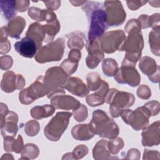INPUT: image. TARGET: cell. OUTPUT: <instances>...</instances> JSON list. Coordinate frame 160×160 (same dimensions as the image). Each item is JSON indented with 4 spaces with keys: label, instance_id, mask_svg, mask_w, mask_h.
Listing matches in <instances>:
<instances>
[{
    "label": "cell",
    "instance_id": "cell-1",
    "mask_svg": "<svg viewBox=\"0 0 160 160\" xmlns=\"http://www.w3.org/2000/svg\"><path fill=\"white\" fill-rule=\"evenodd\" d=\"M89 22L87 41L97 40L108 29L106 13L102 3L97 1H87L82 6Z\"/></svg>",
    "mask_w": 160,
    "mask_h": 160
},
{
    "label": "cell",
    "instance_id": "cell-2",
    "mask_svg": "<svg viewBox=\"0 0 160 160\" xmlns=\"http://www.w3.org/2000/svg\"><path fill=\"white\" fill-rule=\"evenodd\" d=\"M128 33L118 51H125V55L141 56L144 47V40L139 23L137 19L129 20L124 27Z\"/></svg>",
    "mask_w": 160,
    "mask_h": 160
},
{
    "label": "cell",
    "instance_id": "cell-3",
    "mask_svg": "<svg viewBox=\"0 0 160 160\" xmlns=\"http://www.w3.org/2000/svg\"><path fill=\"white\" fill-rule=\"evenodd\" d=\"M89 124L93 132L100 138L111 139L117 137L119 133L118 124L101 109L93 111Z\"/></svg>",
    "mask_w": 160,
    "mask_h": 160
},
{
    "label": "cell",
    "instance_id": "cell-4",
    "mask_svg": "<svg viewBox=\"0 0 160 160\" xmlns=\"http://www.w3.org/2000/svg\"><path fill=\"white\" fill-rule=\"evenodd\" d=\"M135 102L134 96L130 92L109 89L105 98V102L109 104V112L112 118L120 116L124 109L132 106Z\"/></svg>",
    "mask_w": 160,
    "mask_h": 160
},
{
    "label": "cell",
    "instance_id": "cell-5",
    "mask_svg": "<svg viewBox=\"0 0 160 160\" xmlns=\"http://www.w3.org/2000/svg\"><path fill=\"white\" fill-rule=\"evenodd\" d=\"M68 79V75L60 66L48 68L43 76V84L47 91V97L50 98L54 93L64 90Z\"/></svg>",
    "mask_w": 160,
    "mask_h": 160
},
{
    "label": "cell",
    "instance_id": "cell-6",
    "mask_svg": "<svg viewBox=\"0 0 160 160\" xmlns=\"http://www.w3.org/2000/svg\"><path fill=\"white\" fill-rule=\"evenodd\" d=\"M72 115L69 112H57L44 128V134L46 138L51 141H59L68 128Z\"/></svg>",
    "mask_w": 160,
    "mask_h": 160
},
{
    "label": "cell",
    "instance_id": "cell-7",
    "mask_svg": "<svg viewBox=\"0 0 160 160\" xmlns=\"http://www.w3.org/2000/svg\"><path fill=\"white\" fill-rule=\"evenodd\" d=\"M65 41L62 38H58L54 41L41 47L35 56V60L39 63L58 61L63 56Z\"/></svg>",
    "mask_w": 160,
    "mask_h": 160
},
{
    "label": "cell",
    "instance_id": "cell-8",
    "mask_svg": "<svg viewBox=\"0 0 160 160\" xmlns=\"http://www.w3.org/2000/svg\"><path fill=\"white\" fill-rule=\"evenodd\" d=\"M120 116L123 121L135 131L145 128L148 125L149 119L151 116L149 111L144 106L138 107L135 110L124 109Z\"/></svg>",
    "mask_w": 160,
    "mask_h": 160
},
{
    "label": "cell",
    "instance_id": "cell-9",
    "mask_svg": "<svg viewBox=\"0 0 160 160\" xmlns=\"http://www.w3.org/2000/svg\"><path fill=\"white\" fill-rule=\"evenodd\" d=\"M18 116L16 112L9 111L8 108L3 102L0 103V125L2 136L15 137L18 130Z\"/></svg>",
    "mask_w": 160,
    "mask_h": 160
},
{
    "label": "cell",
    "instance_id": "cell-10",
    "mask_svg": "<svg viewBox=\"0 0 160 160\" xmlns=\"http://www.w3.org/2000/svg\"><path fill=\"white\" fill-rule=\"evenodd\" d=\"M126 37L124 32L118 29L105 32L97 41L104 52L111 54L119 50Z\"/></svg>",
    "mask_w": 160,
    "mask_h": 160
},
{
    "label": "cell",
    "instance_id": "cell-11",
    "mask_svg": "<svg viewBox=\"0 0 160 160\" xmlns=\"http://www.w3.org/2000/svg\"><path fill=\"white\" fill-rule=\"evenodd\" d=\"M43 84V76H39L28 88L22 89L19 93V101L25 105L32 103L37 99L47 96Z\"/></svg>",
    "mask_w": 160,
    "mask_h": 160
},
{
    "label": "cell",
    "instance_id": "cell-12",
    "mask_svg": "<svg viewBox=\"0 0 160 160\" xmlns=\"http://www.w3.org/2000/svg\"><path fill=\"white\" fill-rule=\"evenodd\" d=\"M104 8L109 26H118L124 22L126 13L121 1H106L104 2Z\"/></svg>",
    "mask_w": 160,
    "mask_h": 160
},
{
    "label": "cell",
    "instance_id": "cell-13",
    "mask_svg": "<svg viewBox=\"0 0 160 160\" xmlns=\"http://www.w3.org/2000/svg\"><path fill=\"white\" fill-rule=\"evenodd\" d=\"M114 80L119 84H128L131 87L138 86L141 82V76L136 66L121 64L114 76Z\"/></svg>",
    "mask_w": 160,
    "mask_h": 160
},
{
    "label": "cell",
    "instance_id": "cell-14",
    "mask_svg": "<svg viewBox=\"0 0 160 160\" xmlns=\"http://www.w3.org/2000/svg\"><path fill=\"white\" fill-rule=\"evenodd\" d=\"M26 84L25 79L20 74H16L12 71L5 72L1 81V88L2 91L10 93L16 89L21 90Z\"/></svg>",
    "mask_w": 160,
    "mask_h": 160
},
{
    "label": "cell",
    "instance_id": "cell-15",
    "mask_svg": "<svg viewBox=\"0 0 160 160\" xmlns=\"http://www.w3.org/2000/svg\"><path fill=\"white\" fill-rule=\"evenodd\" d=\"M65 93L64 90H62L52 94L49 98L51 104L58 109L73 110L78 108L80 102L71 96L65 95Z\"/></svg>",
    "mask_w": 160,
    "mask_h": 160
},
{
    "label": "cell",
    "instance_id": "cell-16",
    "mask_svg": "<svg viewBox=\"0 0 160 160\" xmlns=\"http://www.w3.org/2000/svg\"><path fill=\"white\" fill-rule=\"evenodd\" d=\"M86 48L88 52V56L86 59V66L89 69H94L100 62L104 60V52L97 40L90 42L87 41Z\"/></svg>",
    "mask_w": 160,
    "mask_h": 160
},
{
    "label": "cell",
    "instance_id": "cell-17",
    "mask_svg": "<svg viewBox=\"0 0 160 160\" xmlns=\"http://www.w3.org/2000/svg\"><path fill=\"white\" fill-rule=\"evenodd\" d=\"M159 125L160 121L158 120L143 129L141 133V143L143 146L152 147L159 144Z\"/></svg>",
    "mask_w": 160,
    "mask_h": 160
},
{
    "label": "cell",
    "instance_id": "cell-18",
    "mask_svg": "<svg viewBox=\"0 0 160 160\" xmlns=\"http://www.w3.org/2000/svg\"><path fill=\"white\" fill-rule=\"evenodd\" d=\"M14 49L21 56L28 58L35 56L39 50L36 42L26 36L14 44Z\"/></svg>",
    "mask_w": 160,
    "mask_h": 160
},
{
    "label": "cell",
    "instance_id": "cell-19",
    "mask_svg": "<svg viewBox=\"0 0 160 160\" xmlns=\"http://www.w3.org/2000/svg\"><path fill=\"white\" fill-rule=\"evenodd\" d=\"M64 89H66L71 94L81 98L87 96L89 92L88 86L81 79L78 77L68 78Z\"/></svg>",
    "mask_w": 160,
    "mask_h": 160
},
{
    "label": "cell",
    "instance_id": "cell-20",
    "mask_svg": "<svg viewBox=\"0 0 160 160\" xmlns=\"http://www.w3.org/2000/svg\"><path fill=\"white\" fill-rule=\"evenodd\" d=\"M81 58V53L80 50L71 49L68 54V58L61 63L60 67L68 76L71 75L76 71Z\"/></svg>",
    "mask_w": 160,
    "mask_h": 160
},
{
    "label": "cell",
    "instance_id": "cell-21",
    "mask_svg": "<svg viewBox=\"0 0 160 160\" xmlns=\"http://www.w3.org/2000/svg\"><path fill=\"white\" fill-rule=\"evenodd\" d=\"M29 16L39 22L46 21L47 23L54 22L58 20L56 14L52 11L42 9L36 7H31L28 9Z\"/></svg>",
    "mask_w": 160,
    "mask_h": 160
},
{
    "label": "cell",
    "instance_id": "cell-22",
    "mask_svg": "<svg viewBox=\"0 0 160 160\" xmlns=\"http://www.w3.org/2000/svg\"><path fill=\"white\" fill-rule=\"evenodd\" d=\"M108 90V83L102 80L99 89L94 93L88 94L86 96V102L91 107L98 106L103 104L105 102V98Z\"/></svg>",
    "mask_w": 160,
    "mask_h": 160
},
{
    "label": "cell",
    "instance_id": "cell-23",
    "mask_svg": "<svg viewBox=\"0 0 160 160\" xmlns=\"http://www.w3.org/2000/svg\"><path fill=\"white\" fill-rule=\"evenodd\" d=\"M26 36L34 40L39 49L42 46V42H44L46 39V33L43 28V24L39 22H33L30 24L26 33Z\"/></svg>",
    "mask_w": 160,
    "mask_h": 160
},
{
    "label": "cell",
    "instance_id": "cell-24",
    "mask_svg": "<svg viewBox=\"0 0 160 160\" xmlns=\"http://www.w3.org/2000/svg\"><path fill=\"white\" fill-rule=\"evenodd\" d=\"M26 20L22 17L16 16L9 21L6 26L8 35L12 38L19 39L21 33L26 27Z\"/></svg>",
    "mask_w": 160,
    "mask_h": 160
},
{
    "label": "cell",
    "instance_id": "cell-25",
    "mask_svg": "<svg viewBox=\"0 0 160 160\" xmlns=\"http://www.w3.org/2000/svg\"><path fill=\"white\" fill-rule=\"evenodd\" d=\"M71 135L78 141H88L92 138L93 132L90 124H80L74 126L71 129Z\"/></svg>",
    "mask_w": 160,
    "mask_h": 160
},
{
    "label": "cell",
    "instance_id": "cell-26",
    "mask_svg": "<svg viewBox=\"0 0 160 160\" xmlns=\"http://www.w3.org/2000/svg\"><path fill=\"white\" fill-rule=\"evenodd\" d=\"M139 68L143 74L148 76L149 79L160 72L159 66L157 64L155 60L147 56L141 58L139 62Z\"/></svg>",
    "mask_w": 160,
    "mask_h": 160
},
{
    "label": "cell",
    "instance_id": "cell-27",
    "mask_svg": "<svg viewBox=\"0 0 160 160\" xmlns=\"http://www.w3.org/2000/svg\"><path fill=\"white\" fill-rule=\"evenodd\" d=\"M108 149V141L101 139L96 142L92 149V157L96 160H106L118 159V157L111 156Z\"/></svg>",
    "mask_w": 160,
    "mask_h": 160
},
{
    "label": "cell",
    "instance_id": "cell-28",
    "mask_svg": "<svg viewBox=\"0 0 160 160\" xmlns=\"http://www.w3.org/2000/svg\"><path fill=\"white\" fill-rule=\"evenodd\" d=\"M66 37L68 38L67 44L69 49L81 50L83 48L84 46V40H86L84 32L79 31H73L66 34Z\"/></svg>",
    "mask_w": 160,
    "mask_h": 160
},
{
    "label": "cell",
    "instance_id": "cell-29",
    "mask_svg": "<svg viewBox=\"0 0 160 160\" xmlns=\"http://www.w3.org/2000/svg\"><path fill=\"white\" fill-rule=\"evenodd\" d=\"M54 112L55 108L53 106L44 104L33 107L30 111V114L32 118L35 119H41L52 116Z\"/></svg>",
    "mask_w": 160,
    "mask_h": 160
},
{
    "label": "cell",
    "instance_id": "cell-30",
    "mask_svg": "<svg viewBox=\"0 0 160 160\" xmlns=\"http://www.w3.org/2000/svg\"><path fill=\"white\" fill-rule=\"evenodd\" d=\"M149 44L151 52L157 56L160 55V27L152 28L149 33Z\"/></svg>",
    "mask_w": 160,
    "mask_h": 160
},
{
    "label": "cell",
    "instance_id": "cell-31",
    "mask_svg": "<svg viewBox=\"0 0 160 160\" xmlns=\"http://www.w3.org/2000/svg\"><path fill=\"white\" fill-rule=\"evenodd\" d=\"M0 6L1 12L4 17L7 20H11L17 14V10L16 8V2L14 0L4 1L1 0L0 1Z\"/></svg>",
    "mask_w": 160,
    "mask_h": 160
},
{
    "label": "cell",
    "instance_id": "cell-32",
    "mask_svg": "<svg viewBox=\"0 0 160 160\" xmlns=\"http://www.w3.org/2000/svg\"><path fill=\"white\" fill-rule=\"evenodd\" d=\"M118 69V64L115 59L112 58H106L102 61V69L103 73L106 76H114Z\"/></svg>",
    "mask_w": 160,
    "mask_h": 160
},
{
    "label": "cell",
    "instance_id": "cell-33",
    "mask_svg": "<svg viewBox=\"0 0 160 160\" xmlns=\"http://www.w3.org/2000/svg\"><path fill=\"white\" fill-rule=\"evenodd\" d=\"M43 28L46 33V39L44 42H51L60 30V23L58 19L54 22L43 24Z\"/></svg>",
    "mask_w": 160,
    "mask_h": 160
},
{
    "label": "cell",
    "instance_id": "cell-34",
    "mask_svg": "<svg viewBox=\"0 0 160 160\" xmlns=\"http://www.w3.org/2000/svg\"><path fill=\"white\" fill-rule=\"evenodd\" d=\"M21 153V158L19 159H33L39 154V149L34 144L28 143L24 146Z\"/></svg>",
    "mask_w": 160,
    "mask_h": 160
},
{
    "label": "cell",
    "instance_id": "cell-35",
    "mask_svg": "<svg viewBox=\"0 0 160 160\" xmlns=\"http://www.w3.org/2000/svg\"><path fill=\"white\" fill-rule=\"evenodd\" d=\"M102 79L100 75L96 72H90L86 76L87 86L89 91H96L101 85Z\"/></svg>",
    "mask_w": 160,
    "mask_h": 160
},
{
    "label": "cell",
    "instance_id": "cell-36",
    "mask_svg": "<svg viewBox=\"0 0 160 160\" xmlns=\"http://www.w3.org/2000/svg\"><path fill=\"white\" fill-rule=\"evenodd\" d=\"M8 33L7 28L2 26L1 28L0 32V54H4L8 53L11 49V43L8 39Z\"/></svg>",
    "mask_w": 160,
    "mask_h": 160
},
{
    "label": "cell",
    "instance_id": "cell-37",
    "mask_svg": "<svg viewBox=\"0 0 160 160\" xmlns=\"http://www.w3.org/2000/svg\"><path fill=\"white\" fill-rule=\"evenodd\" d=\"M124 145V141L121 138H114L108 141V149L111 154H117Z\"/></svg>",
    "mask_w": 160,
    "mask_h": 160
},
{
    "label": "cell",
    "instance_id": "cell-38",
    "mask_svg": "<svg viewBox=\"0 0 160 160\" xmlns=\"http://www.w3.org/2000/svg\"><path fill=\"white\" fill-rule=\"evenodd\" d=\"M39 129V124L36 120H30L24 125V132L27 136L30 137L37 135Z\"/></svg>",
    "mask_w": 160,
    "mask_h": 160
},
{
    "label": "cell",
    "instance_id": "cell-39",
    "mask_svg": "<svg viewBox=\"0 0 160 160\" xmlns=\"http://www.w3.org/2000/svg\"><path fill=\"white\" fill-rule=\"evenodd\" d=\"M72 114L76 121L82 122L88 118V109L85 105L81 104L78 108L72 110Z\"/></svg>",
    "mask_w": 160,
    "mask_h": 160
},
{
    "label": "cell",
    "instance_id": "cell-40",
    "mask_svg": "<svg viewBox=\"0 0 160 160\" xmlns=\"http://www.w3.org/2000/svg\"><path fill=\"white\" fill-rule=\"evenodd\" d=\"M88 153V148L84 144H80L75 147L72 152L74 159H79L87 155Z\"/></svg>",
    "mask_w": 160,
    "mask_h": 160
},
{
    "label": "cell",
    "instance_id": "cell-41",
    "mask_svg": "<svg viewBox=\"0 0 160 160\" xmlns=\"http://www.w3.org/2000/svg\"><path fill=\"white\" fill-rule=\"evenodd\" d=\"M136 92L138 96L142 99H148L151 96V89L145 84L139 86Z\"/></svg>",
    "mask_w": 160,
    "mask_h": 160
},
{
    "label": "cell",
    "instance_id": "cell-42",
    "mask_svg": "<svg viewBox=\"0 0 160 160\" xmlns=\"http://www.w3.org/2000/svg\"><path fill=\"white\" fill-rule=\"evenodd\" d=\"M149 111L151 116H156L159 114L160 110V104L157 101H151L144 105Z\"/></svg>",
    "mask_w": 160,
    "mask_h": 160
},
{
    "label": "cell",
    "instance_id": "cell-43",
    "mask_svg": "<svg viewBox=\"0 0 160 160\" xmlns=\"http://www.w3.org/2000/svg\"><path fill=\"white\" fill-rule=\"evenodd\" d=\"M13 64L12 57L8 55L2 56L0 58V67L2 70H8L10 69Z\"/></svg>",
    "mask_w": 160,
    "mask_h": 160
},
{
    "label": "cell",
    "instance_id": "cell-44",
    "mask_svg": "<svg viewBox=\"0 0 160 160\" xmlns=\"http://www.w3.org/2000/svg\"><path fill=\"white\" fill-rule=\"evenodd\" d=\"M14 137L7 136L4 138V149L7 152H13V146L15 141Z\"/></svg>",
    "mask_w": 160,
    "mask_h": 160
},
{
    "label": "cell",
    "instance_id": "cell-45",
    "mask_svg": "<svg viewBox=\"0 0 160 160\" xmlns=\"http://www.w3.org/2000/svg\"><path fill=\"white\" fill-rule=\"evenodd\" d=\"M144 159H160V153L158 151L149 150L145 149L143 153V158Z\"/></svg>",
    "mask_w": 160,
    "mask_h": 160
},
{
    "label": "cell",
    "instance_id": "cell-46",
    "mask_svg": "<svg viewBox=\"0 0 160 160\" xmlns=\"http://www.w3.org/2000/svg\"><path fill=\"white\" fill-rule=\"evenodd\" d=\"M147 2H148V1H142V0H140V1L134 0V1H126V4H127L128 8L132 11H136V10L138 9L140 7L145 5Z\"/></svg>",
    "mask_w": 160,
    "mask_h": 160
},
{
    "label": "cell",
    "instance_id": "cell-47",
    "mask_svg": "<svg viewBox=\"0 0 160 160\" xmlns=\"http://www.w3.org/2000/svg\"><path fill=\"white\" fill-rule=\"evenodd\" d=\"M16 8L18 12H24L28 10L30 1L28 0H16Z\"/></svg>",
    "mask_w": 160,
    "mask_h": 160
},
{
    "label": "cell",
    "instance_id": "cell-48",
    "mask_svg": "<svg viewBox=\"0 0 160 160\" xmlns=\"http://www.w3.org/2000/svg\"><path fill=\"white\" fill-rule=\"evenodd\" d=\"M141 29H146L148 28H150L149 26V16L147 14H141L138 17L137 19Z\"/></svg>",
    "mask_w": 160,
    "mask_h": 160
},
{
    "label": "cell",
    "instance_id": "cell-49",
    "mask_svg": "<svg viewBox=\"0 0 160 160\" xmlns=\"http://www.w3.org/2000/svg\"><path fill=\"white\" fill-rule=\"evenodd\" d=\"M42 2L44 3L46 8L48 10L50 11H56L61 6V1L55 0V1H42Z\"/></svg>",
    "mask_w": 160,
    "mask_h": 160
},
{
    "label": "cell",
    "instance_id": "cell-50",
    "mask_svg": "<svg viewBox=\"0 0 160 160\" xmlns=\"http://www.w3.org/2000/svg\"><path fill=\"white\" fill-rule=\"evenodd\" d=\"M141 153L138 149L131 148L129 149L126 154V156L124 158L125 159H139Z\"/></svg>",
    "mask_w": 160,
    "mask_h": 160
},
{
    "label": "cell",
    "instance_id": "cell-51",
    "mask_svg": "<svg viewBox=\"0 0 160 160\" xmlns=\"http://www.w3.org/2000/svg\"><path fill=\"white\" fill-rule=\"evenodd\" d=\"M23 139L21 135H18L17 139L15 140L13 146V152L18 154L21 152L23 148Z\"/></svg>",
    "mask_w": 160,
    "mask_h": 160
},
{
    "label": "cell",
    "instance_id": "cell-52",
    "mask_svg": "<svg viewBox=\"0 0 160 160\" xmlns=\"http://www.w3.org/2000/svg\"><path fill=\"white\" fill-rule=\"evenodd\" d=\"M160 14L159 13H154L149 16V26L150 28H154L159 26Z\"/></svg>",
    "mask_w": 160,
    "mask_h": 160
},
{
    "label": "cell",
    "instance_id": "cell-53",
    "mask_svg": "<svg viewBox=\"0 0 160 160\" xmlns=\"http://www.w3.org/2000/svg\"><path fill=\"white\" fill-rule=\"evenodd\" d=\"M86 1H69V2L71 3L74 6H79L83 5Z\"/></svg>",
    "mask_w": 160,
    "mask_h": 160
},
{
    "label": "cell",
    "instance_id": "cell-54",
    "mask_svg": "<svg viewBox=\"0 0 160 160\" xmlns=\"http://www.w3.org/2000/svg\"><path fill=\"white\" fill-rule=\"evenodd\" d=\"M62 159L64 160V159H74L71 152H68L64 154L62 158Z\"/></svg>",
    "mask_w": 160,
    "mask_h": 160
},
{
    "label": "cell",
    "instance_id": "cell-55",
    "mask_svg": "<svg viewBox=\"0 0 160 160\" xmlns=\"http://www.w3.org/2000/svg\"><path fill=\"white\" fill-rule=\"evenodd\" d=\"M148 2L152 7H154V8L159 7L160 1H148Z\"/></svg>",
    "mask_w": 160,
    "mask_h": 160
},
{
    "label": "cell",
    "instance_id": "cell-56",
    "mask_svg": "<svg viewBox=\"0 0 160 160\" xmlns=\"http://www.w3.org/2000/svg\"><path fill=\"white\" fill-rule=\"evenodd\" d=\"M1 159H14V158L11 154H4L1 158Z\"/></svg>",
    "mask_w": 160,
    "mask_h": 160
}]
</instances>
